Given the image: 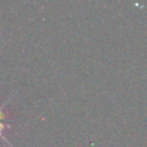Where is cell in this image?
Segmentation results:
<instances>
[{
  "mask_svg": "<svg viewBox=\"0 0 147 147\" xmlns=\"http://www.w3.org/2000/svg\"><path fill=\"white\" fill-rule=\"evenodd\" d=\"M4 126H5V125L3 124V123L0 122V136H1V131L3 130V128H4Z\"/></svg>",
  "mask_w": 147,
  "mask_h": 147,
  "instance_id": "cell-1",
  "label": "cell"
},
{
  "mask_svg": "<svg viewBox=\"0 0 147 147\" xmlns=\"http://www.w3.org/2000/svg\"><path fill=\"white\" fill-rule=\"evenodd\" d=\"M3 118H4V114H3V113L1 112V110H0V120L3 119Z\"/></svg>",
  "mask_w": 147,
  "mask_h": 147,
  "instance_id": "cell-2",
  "label": "cell"
}]
</instances>
